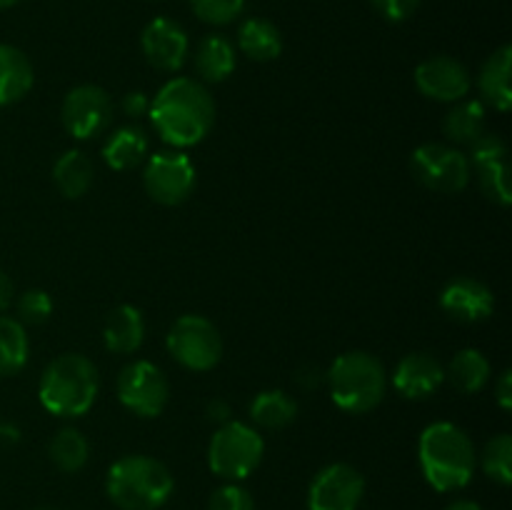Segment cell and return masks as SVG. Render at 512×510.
Masks as SVG:
<instances>
[{"instance_id":"obj_1","label":"cell","mask_w":512,"mask_h":510,"mask_svg":"<svg viewBox=\"0 0 512 510\" xmlns=\"http://www.w3.org/2000/svg\"><path fill=\"white\" fill-rule=\"evenodd\" d=\"M155 133L173 148L205 140L215 123V103L208 88L193 78H173L158 90L148 110Z\"/></svg>"},{"instance_id":"obj_2","label":"cell","mask_w":512,"mask_h":510,"mask_svg":"<svg viewBox=\"0 0 512 510\" xmlns=\"http://www.w3.org/2000/svg\"><path fill=\"white\" fill-rule=\"evenodd\" d=\"M418 460L423 478L438 493H455L473 480L478 455L470 435L460 425L438 420L420 433Z\"/></svg>"},{"instance_id":"obj_3","label":"cell","mask_w":512,"mask_h":510,"mask_svg":"<svg viewBox=\"0 0 512 510\" xmlns=\"http://www.w3.org/2000/svg\"><path fill=\"white\" fill-rule=\"evenodd\" d=\"M100 375L90 358L80 353H63L45 365L38 395L48 413L58 418H80L98 398Z\"/></svg>"},{"instance_id":"obj_4","label":"cell","mask_w":512,"mask_h":510,"mask_svg":"<svg viewBox=\"0 0 512 510\" xmlns=\"http://www.w3.org/2000/svg\"><path fill=\"white\" fill-rule=\"evenodd\" d=\"M175 490L173 473L148 455L115 460L105 478V493L120 510H158Z\"/></svg>"},{"instance_id":"obj_5","label":"cell","mask_w":512,"mask_h":510,"mask_svg":"<svg viewBox=\"0 0 512 510\" xmlns=\"http://www.w3.org/2000/svg\"><path fill=\"white\" fill-rule=\"evenodd\" d=\"M325 380L330 385L333 403L350 415H363L378 408L388 390V373L383 363L365 350L338 355L325 373Z\"/></svg>"},{"instance_id":"obj_6","label":"cell","mask_w":512,"mask_h":510,"mask_svg":"<svg viewBox=\"0 0 512 510\" xmlns=\"http://www.w3.org/2000/svg\"><path fill=\"white\" fill-rule=\"evenodd\" d=\"M265 443L255 428L240 420H228L215 430L208 445V468L213 475L238 483L253 475L263 463Z\"/></svg>"},{"instance_id":"obj_7","label":"cell","mask_w":512,"mask_h":510,"mask_svg":"<svg viewBox=\"0 0 512 510\" xmlns=\"http://www.w3.org/2000/svg\"><path fill=\"white\" fill-rule=\"evenodd\" d=\"M165 343H168L170 355L183 368L195 370V373L213 370L223 358V338L218 328L203 315H180L170 325Z\"/></svg>"},{"instance_id":"obj_8","label":"cell","mask_w":512,"mask_h":510,"mask_svg":"<svg viewBox=\"0 0 512 510\" xmlns=\"http://www.w3.org/2000/svg\"><path fill=\"white\" fill-rule=\"evenodd\" d=\"M410 170L415 180L435 193H460L470 183V160L463 150L443 143H425L413 150Z\"/></svg>"},{"instance_id":"obj_9","label":"cell","mask_w":512,"mask_h":510,"mask_svg":"<svg viewBox=\"0 0 512 510\" xmlns=\"http://www.w3.org/2000/svg\"><path fill=\"white\" fill-rule=\"evenodd\" d=\"M118 400L138 418H158L170 400L168 375L150 360H133L118 375Z\"/></svg>"},{"instance_id":"obj_10","label":"cell","mask_w":512,"mask_h":510,"mask_svg":"<svg viewBox=\"0 0 512 510\" xmlns=\"http://www.w3.org/2000/svg\"><path fill=\"white\" fill-rule=\"evenodd\" d=\"M143 185L160 205H180L195 188V165L183 150H160L150 155L143 170Z\"/></svg>"},{"instance_id":"obj_11","label":"cell","mask_w":512,"mask_h":510,"mask_svg":"<svg viewBox=\"0 0 512 510\" xmlns=\"http://www.w3.org/2000/svg\"><path fill=\"white\" fill-rule=\"evenodd\" d=\"M60 118L68 135L75 140H90L103 133L113 120V100L100 85H78L65 95Z\"/></svg>"},{"instance_id":"obj_12","label":"cell","mask_w":512,"mask_h":510,"mask_svg":"<svg viewBox=\"0 0 512 510\" xmlns=\"http://www.w3.org/2000/svg\"><path fill=\"white\" fill-rule=\"evenodd\" d=\"M468 160L470 168L478 170V183L485 198L508 208L512 203V185L508 145H505V140L495 133H483L470 145Z\"/></svg>"},{"instance_id":"obj_13","label":"cell","mask_w":512,"mask_h":510,"mask_svg":"<svg viewBox=\"0 0 512 510\" xmlns=\"http://www.w3.org/2000/svg\"><path fill=\"white\" fill-rule=\"evenodd\" d=\"M365 478L348 463L325 465L308 490V510H358Z\"/></svg>"},{"instance_id":"obj_14","label":"cell","mask_w":512,"mask_h":510,"mask_svg":"<svg viewBox=\"0 0 512 510\" xmlns=\"http://www.w3.org/2000/svg\"><path fill=\"white\" fill-rule=\"evenodd\" d=\"M140 48H143L145 60L155 70L163 73H175L185 65L190 53V40L183 25L170 18H153L143 28L140 35Z\"/></svg>"},{"instance_id":"obj_15","label":"cell","mask_w":512,"mask_h":510,"mask_svg":"<svg viewBox=\"0 0 512 510\" xmlns=\"http://www.w3.org/2000/svg\"><path fill=\"white\" fill-rule=\"evenodd\" d=\"M415 85L420 93L438 103H458L470 93V73L450 55H433L415 68Z\"/></svg>"},{"instance_id":"obj_16","label":"cell","mask_w":512,"mask_h":510,"mask_svg":"<svg viewBox=\"0 0 512 510\" xmlns=\"http://www.w3.org/2000/svg\"><path fill=\"white\" fill-rule=\"evenodd\" d=\"M440 310L458 323H480L495 310V295L483 280L473 275H460L450 280L440 293Z\"/></svg>"},{"instance_id":"obj_17","label":"cell","mask_w":512,"mask_h":510,"mask_svg":"<svg viewBox=\"0 0 512 510\" xmlns=\"http://www.w3.org/2000/svg\"><path fill=\"white\" fill-rule=\"evenodd\" d=\"M445 383V368L430 353H408L393 373V385L403 398L425 400Z\"/></svg>"},{"instance_id":"obj_18","label":"cell","mask_w":512,"mask_h":510,"mask_svg":"<svg viewBox=\"0 0 512 510\" xmlns=\"http://www.w3.org/2000/svg\"><path fill=\"white\" fill-rule=\"evenodd\" d=\"M510 70H512V45H500V48L485 60L478 75L480 95H483L485 103L493 105L498 113H508L512 105Z\"/></svg>"},{"instance_id":"obj_19","label":"cell","mask_w":512,"mask_h":510,"mask_svg":"<svg viewBox=\"0 0 512 510\" xmlns=\"http://www.w3.org/2000/svg\"><path fill=\"white\" fill-rule=\"evenodd\" d=\"M145 320L135 305H118L110 310L103 328V343L110 353L130 355L143 345Z\"/></svg>"},{"instance_id":"obj_20","label":"cell","mask_w":512,"mask_h":510,"mask_svg":"<svg viewBox=\"0 0 512 510\" xmlns=\"http://www.w3.org/2000/svg\"><path fill=\"white\" fill-rule=\"evenodd\" d=\"M35 83L33 63L20 48L0 43V105H13L30 93Z\"/></svg>"},{"instance_id":"obj_21","label":"cell","mask_w":512,"mask_h":510,"mask_svg":"<svg viewBox=\"0 0 512 510\" xmlns=\"http://www.w3.org/2000/svg\"><path fill=\"white\" fill-rule=\"evenodd\" d=\"M235 45L230 43L225 35H205L198 43L193 55L195 73L205 80V83H223L233 75L235 70Z\"/></svg>"},{"instance_id":"obj_22","label":"cell","mask_w":512,"mask_h":510,"mask_svg":"<svg viewBox=\"0 0 512 510\" xmlns=\"http://www.w3.org/2000/svg\"><path fill=\"white\" fill-rule=\"evenodd\" d=\"M148 148V133L140 125H123L105 140L103 160L113 170H133L143 163Z\"/></svg>"},{"instance_id":"obj_23","label":"cell","mask_w":512,"mask_h":510,"mask_svg":"<svg viewBox=\"0 0 512 510\" xmlns=\"http://www.w3.org/2000/svg\"><path fill=\"white\" fill-rule=\"evenodd\" d=\"M95 178V165L83 150H65L53 165V183L60 195L75 200L83 198Z\"/></svg>"},{"instance_id":"obj_24","label":"cell","mask_w":512,"mask_h":510,"mask_svg":"<svg viewBox=\"0 0 512 510\" xmlns=\"http://www.w3.org/2000/svg\"><path fill=\"white\" fill-rule=\"evenodd\" d=\"M238 48L258 63H268L283 53V35L270 20L248 18L238 30Z\"/></svg>"},{"instance_id":"obj_25","label":"cell","mask_w":512,"mask_h":510,"mask_svg":"<svg viewBox=\"0 0 512 510\" xmlns=\"http://www.w3.org/2000/svg\"><path fill=\"white\" fill-rule=\"evenodd\" d=\"M490 373H493V368H490V360L485 358V353H480L478 348H463L453 355L448 370H445V378H450V383L460 393L473 395L490 383Z\"/></svg>"},{"instance_id":"obj_26","label":"cell","mask_w":512,"mask_h":510,"mask_svg":"<svg viewBox=\"0 0 512 510\" xmlns=\"http://www.w3.org/2000/svg\"><path fill=\"white\" fill-rule=\"evenodd\" d=\"M445 138L458 145H473L485 133V105L480 100H458L443 120Z\"/></svg>"},{"instance_id":"obj_27","label":"cell","mask_w":512,"mask_h":510,"mask_svg":"<svg viewBox=\"0 0 512 510\" xmlns=\"http://www.w3.org/2000/svg\"><path fill=\"white\" fill-rule=\"evenodd\" d=\"M298 415V403L285 390H263L250 403V418L265 430H283Z\"/></svg>"},{"instance_id":"obj_28","label":"cell","mask_w":512,"mask_h":510,"mask_svg":"<svg viewBox=\"0 0 512 510\" xmlns=\"http://www.w3.org/2000/svg\"><path fill=\"white\" fill-rule=\"evenodd\" d=\"M30 343L23 323L0 315V378L18 375L28 363Z\"/></svg>"},{"instance_id":"obj_29","label":"cell","mask_w":512,"mask_h":510,"mask_svg":"<svg viewBox=\"0 0 512 510\" xmlns=\"http://www.w3.org/2000/svg\"><path fill=\"white\" fill-rule=\"evenodd\" d=\"M50 460L58 465L63 473H78L85 468L90 458V443L78 428H63L53 435L48 445Z\"/></svg>"},{"instance_id":"obj_30","label":"cell","mask_w":512,"mask_h":510,"mask_svg":"<svg viewBox=\"0 0 512 510\" xmlns=\"http://www.w3.org/2000/svg\"><path fill=\"white\" fill-rule=\"evenodd\" d=\"M483 470L488 478H493L495 483L510 485L512 483V438L508 433H500L495 438H490L485 443L483 450Z\"/></svg>"},{"instance_id":"obj_31","label":"cell","mask_w":512,"mask_h":510,"mask_svg":"<svg viewBox=\"0 0 512 510\" xmlns=\"http://www.w3.org/2000/svg\"><path fill=\"white\" fill-rule=\"evenodd\" d=\"M190 8L203 23L228 25L243 13L245 0H190Z\"/></svg>"},{"instance_id":"obj_32","label":"cell","mask_w":512,"mask_h":510,"mask_svg":"<svg viewBox=\"0 0 512 510\" xmlns=\"http://www.w3.org/2000/svg\"><path fill=\"white\" fill-rule=\"evenodd\" d=\"M53 313V300L45 290H28V293L20 295L18 300V315H20V323H28V325H43L45 320L50 318Z\"/></svg>"},{"instance_id":"obj_33","label":"cell","mask_w":512,"mask_h":510,"mask_svg":"<svg viewBox=\"0 0 512 510\" xmlns=\"http://www.w3.org/2000/svg\"><path fill=\"white\" fill-rule=\"evenodd\" d=\"M208 510H255V500L243 485L225 483L210 495Z\"/></svg>"},{"instance_id":"obj_34","label":"cell","mask_w":512,"mask_h":510,"mask_svg":"<svg viewBox=\"0 0 512 510\" xmlns=\"http://www.w3.org/2000/svg\"><path fill=\"white\" fill-rule=\"evenodd\" d=\"M370 3L390 23H403L420 8V0H370Z\"/></svg>"},{"instance_id":"obj_35","label":"cell","mask_w":512,"mask_h":510,"mask_svg":"<svg viewBox=\"0 0 512 510\" xmlns=\"http://www.w3.org/2000/svg\"><path fill=\"white\" fill-rule=\"evenodd\" d=\"M150 110V98L143 93V90H133L123 98V113L128 118H143Z\"/></svg>"},{"instance_id":"obj_36","label":"cell","mask_w":512,"mask_h":510,"mask_svg":"<svg viewBox=\"0 0 512 510\" xmlns=\"http://www.w3.org/2000/svg\"><path fill=\"white\" fill-rule=\"evenodd\" d=\"M495 398L503 410L512 408V370H503V375L495 383Z\"/></svg>"},{"instance_id":"obj_37","label":"cell","mask_w":512,"mask_h":510,"mask_svg":"<svg viewBox=\"0 0 512 510\" xmlns=\"http://www.w3.org/2000/svg\"><path fill=\"white\" fill-rule=\"evenodd\" d=\"M205 415H208V420H213V423L223 425L230 420V405L225 403L223 398H215L205 405Z\"/></svg>"},{"instance_id":"obj_38","label":"cell","mask_w":512,"mask_h":510,"mask_svg":"<svg viewBox=\"0 0 512 510\" xmlns=\"http://www.w3.org/2000/svg\"><path fill=\"white\" fill-rule=\"evenodd\" d=\"M295 380H298V385L303 390H313V388H318L320 383H323L325 375L320 373L318 368H313V365H305V368L300 370L298 375H295Z\"/></svg>"},{"instance_id":"obj_39","label":"cell","mask_w":512,"mask_h":510,"mask_svg":"<svg viewBox=\"0 0 512 510\" xmlns=\"http://www.w3.org/2000/svg\"><path fill=\"white\" fill-rule=\"evenodd\" d=\"M13 303V280L0 270V313Z\"/></svg>"},{"instance_id":"obj_40","label":"cell","mask_w":512,"mask_h":510,"mask_svg":"<svg viewBox=\"0 0 512 510\" xmlns=\"http://www.w3.org/2000/svg\"><path fill=\"white\" fill-rule=\"evenodd\" d=\"M20 440V430L18 425L13 423H0V443L5 445H15Z\"/></svg>"},{"instance_id":"obj_41","label":"cell","mask_w":512,"mask_h":510,"mask_svg":"<svg viewBox=\"0 0 512 510\" xmlns=\"http://www.w3.org/2000/svg\"><path fill=\"white\" fill-rule=\"evenodd\" d=\"M445 510H483V508H480L475 500H455V503H450Z\"/></svg>"},{"instance_id":"obj_42","label":"cell","mask_w":512,"mask_h":510,"mask_svg":"<svg viewBox=\"0 0 512 510\" xmlns=\"http://www.w3.org/2000/svg\"><path fill=\"white\" fill-rule=\"evenodd\" d=\"M20 0H0V10H8V8H13V5H18Z\"/></svg>"},{"instance_id":"obj_43","label":"cell","mask_w":512,"mask_h":510,"mask_svg":"<svg viewBox=\"0 0 512 510\" xmlns=\"http://www.w3.org/2000/svg\"><path fill=\"white\" fill-rule=\"evenodd\" d=\"M40 510H50V508H40Z\"/></svg>"}]
</instances>
